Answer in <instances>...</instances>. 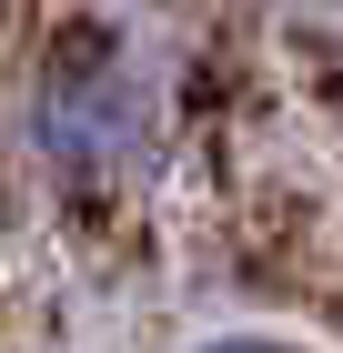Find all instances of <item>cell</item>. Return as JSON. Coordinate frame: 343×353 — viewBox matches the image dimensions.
Returning <instances> with one entry per match:
<instances>
[{
    "label": "cell",
    "instance_id": "obj_1",
    "mask_svg": "<svg viewBox=\"0 0 343 353\" xmlns=\"http://www.w3.org/2000/svg\"><path fill=\"white\" fill-rule=\"evenodd\" d=\"M21 141L61 192H132L161 162V91L111 30H71L21 91Z\"/></svg>",
    "mask_w": 343,
    "mask_h": 353
},
{
    "label": "cell",
    "instance_id": "obj_2",
    "mask_svg": "<svg viewBox=\"0 0 343 353\" xmlns=\"http://www.w3.org/2000/svg\"><path fill=\"white\" fill-rule=\"evenodd\" d=\"M192 353H293V343H273V333H222V343H192Z\"/></svg>",
    "mask_w": 343,
    "mask_h": 353
}]
</instances>
